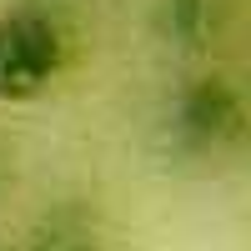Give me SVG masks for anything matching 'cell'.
<instances>
[{
	"mask_svg": "<svg viewBox=\"0 0 251 251\" xmlns=\"http://www.w3.org/2000/svg\"><path fill=\"white\" fill-rule=\"evenodd\" d=\"M25 251H111L106 216H100L91 201H80V196L50 201L46 211L30 221Z\"/></svg>",
	"mask_w": 251,
	"mask_h": 251,
	"instance_id": "cell-3",
	"label": "cell"
},
{
	"mask_svg": "<svg viewBox=\"0 0 251 251\" xmlns=\"http://www.w3.org/2000/svg\"><path fill=\"white\" fill-rule=\"evenodd\" d=\"M10 171V146H5V136H0V176Z\"/></svg>",
	"mask_w": 251,
	"mask_h": 251,
	"instance_id": "cell-5",
	"label": "cell"
},
{
	"mask_svg": "<svg viewBox=\"0 0 251 251\" xmlns=\"http://www.w3.org/2000/svg\"><path fill=\"white\" fill-rule=\"evenodd\" d=\"M71 60V30L46 5L0 10V106L40 100Z\"/></svg>",
	"mask_w": 251,
	"mask_h": 251,
	"instance_id": "cell-1",
	"label": "cell"
},
{
	"mask_svg": "<svg viewBox=\"0 0 251 251\" xmlns=\"http://www.w3.org/2000/svg\"><path fill=\"white\" fill-rule=\"evenodd\" d=\"M166 136L186 156H221L246 136V96L231 75H191L166 106Z\"/></svg>",
	"mask_w": 251,
	"mask_h": 251,
	"instance_id": "cell-2",
	"label": "cell"
},
{
	"mask_svg": "<svg viewBox=\"0 0 251 251\" xmlns=\"http://www.w3.org/2000/svg\"><path fill=\"white\" fill-rule=\"evenodd\" d=\"M226 20H231V5L226 0H156L151 25L171 50H211L226 35Z\"/></svg>",
	"mask_w": 251,
	"mask_h": 251,
	"instance_id": "cell-4",
	"label": "cell"
}]
</instances>
